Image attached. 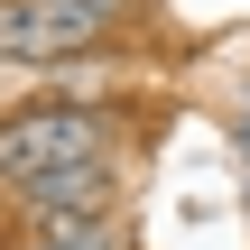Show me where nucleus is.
Instances as JSON below:
<instances>
[{"label": "nucleus", "instance_id": "f257e3e1", "mask_svg": "<svg viewBox=\"0 0 250 250\" xmlns=\"http://www.w3.org/2000/svg\"><path fill=\"white\" fill-rule=\"evenodd\" d=\"M121 148V121L93 111V102H37V111H0V195L19 176H46V167H74V158H111Z\"/></svg>", "mask_w": 250, "mask_h": 250}, {"label": "nucleus", "instance_id": "7ed1b4c3", "mask_svg": "<svg viewBox=\"0 0 250 250\" xmlns=\"http://www.w3.org/2000/svg\"><path fill=\"white\" fill-rule=\"evenodd\" d=\"M19 223H93L121 204V158H74V167H46V176H19L9 186Z\"/></svg>", "mask_w": 250, "mask_h": 250}, {"label": "nucleus", "instance_id": "f03ea898", "mask_svg": "<svg viewBox=\"0 0 250 250\" xmlns=\"http://www.w3.org/2000/svg\"><path fill=\"white\" fill-rule=\"evenodd\" d=\"M139 0H0V65H74L121 37Z\"/></svg>", "mask_w": 250, "mask_h": 250}, {"label": "nucleus", "instance_id": "20e7f679", "mask_svg": "<svg viewBox=\"0 0 250 250\" xmlns=\"http://www.w3.org/2000/svg\"><path fill=\"white\" fill-rule=\"evenodd\" d=\"M19 250H130V241H121L111 213H93V223H28Z\"/></svg>", "mask_w": 250, "mask_h": 250}]
</instances>
